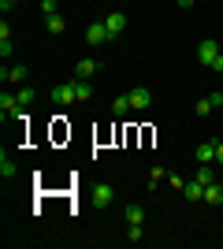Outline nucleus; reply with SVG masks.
<instances>
[{
  "instance_id": "obj_1",
  "label": "nucleus",
  "mask_w": 223,
  "mask_h": 249,
  "mask_svg": "<svg viewBox=\"0 0 223 249\" xmlns=\"http://www.w3.org/2000/svg\"><path fill=\"white\" fill-rule=\"evenodd\" d=\"M197 60H201L205 67H212V71H223V52H220V45H216L212 37L197 41Z\"/></svg>"
},
{
  "instance_id": "obj_2",
  "label": "nucleus",
  "mask_w": 223,
  "mask_h": 249,
  "mask_svg": "<svg viewBox=\"0 0 223 249\" xmlns=\"http://www.w3.org/2000/svg\"><path fill=\"white\" fill-rule=\"evenodd\" d=\"M49 101H52L56 108H67V104H74V101H78V89H74V82H67V86H56L52 93H49Z\"/></svg>"
},
{
  "instance_id": "obj_3",
  "label": "nucleus",
  "mask_w": 223,
  "mask_h": 249,
  "mask_svg": "<svg viewBox=\"0 0 223 249\" xmlns=\"http://www.w3.org/2000/svg\"><path fill=\"white\" fill-rule=\"evenodd\" d=\"M130 108H134V112H145L149 104H153V89H145V86H138V89H130Z\"/></svg>"
},
{
  "instance_id": "obj_4",
  "label": "nucleus",
  "mask_w": 223,
  "mask_h": 249,
  "mask_svg": "<svg viewBox=\"0 0 223 249\" xmlns=\"http://www.w3.org/2000/svg\"><path fill=\"white\" fill-rule=\"evenodd\" d=\"M26 67H22V63H15V67H8V63H4V67H0V78H4V82H15V86H26Z\"/></svg>"
},
{
  "instance_id": "obj_5",
  "label": "nucleus",
  "mask_w": 223,
  "mask_h": 249,
  "mask_svg": "<svg viewBox=\"0 0 223 249\" xmlns=\"http://www.w3.org/2000/svg\"><path fill=\"white\" fill-rule=\"evenodd\" d=\"M0 112H4V119H15V115L22 112L19 97H15V93H8V89H4V93H0Z\"/></svg>"
},
{
  "instance_id": "obj_6",
  "label": "nucleus",
  "mask_w": 223,
  "mask_h": 249,
  "mask_svg": "<svg viewBox=\"0 0 223 249\" xmlns=\"http://www.w3.org/2000/svg\"><path fill=\"white\" fill-rule=\"evenodd\" d=\"M104 26H108L112 37H119V34L127 30V15H123V11H108V15H104Z\"/></svg>"
},
{
  "instance_id": "obj_7",
  "label": "nucleus",
  "mask_w": 223,
  "mask_h": 249,
  "mask_svg": "<svg viewBox=\"0 0 223 249\" xmlns=\"http://www.w3.org/2000/svg\"><path fill=\"white\" fill-rule=\"evenodd\" d=\"M86 41H89V45H104V41H112V34H108L104 22H93V26L86 30Z\"/></svg>"
},
{
  "instance_id": "obj_8",
  "label": "nucleus",
  "mask_w": 223,
  "mask_h": 249,
  "mask_svg": "<svg viewBox=\"0 0 223 249\" xmlns=\"http://www.w3.org/2000/svg\"><path fill=\"white\" fill-rule=\"evenodd\" d=\"M101 71V60H78L74 63V78H93Z\"/></svg>"
},
{
  "instance_id": "obj_9",
  "label": "nucleus",
  "mask_w": 223,
  "mask_h": 249,
  "mask_svg": "<svg viewBox=\"0 0 223 249\" xmlns=\"http://www.w3.org/2000/svg\"><path fill=\"white\" fill-rule=\"evenodd\" d=\"M193 156H197V164H216V142H201Z\"/></svg>"
},
{
  "instance_id": "obj_10",
  "label": "nucleus",
  "mask_w": 223,
  "mask_h": 249,
  "mask_svg": "<svg viewBox=\"0 0 223 249\" xmlns=\"http://www.w3.org/2000/svg\"><path fill=\"white\" fill-rule=\"evenodd\" d=\"M93 201H97V208H108V205H112V201H116V190L101 182V186L93 190Z\"/></svg>"
},
{
  "instance_id": "obj_11",
  "label": "nucleus",
  "mask_w": 223,
  "mask_h": 249,
  "mask_svg": "<svg viewBox=\"0 0 223 249\" xmlns=\"http://www.w3.org/2000/svg\"><path fill=\"white\" fill-rule=\"evenodd\" d=\"M193 178H197L201 186H212V182H216V171H212V164H197V175H193Z\"/></svg>"
},
{
  "instance_id": "obj_12",
  "label": "nucleus",
  "mask_w": 223,
  "mask_h": 249,
  "mask_svg": "<svg viewBox=\"0 0 223 249\" xmlns=\"http://www.w3.org/2000/svg\"><path fill=\"white\" fill-rule=\"evenodd\" d=\"M205 201H208V205H223V186H220V182L205 186Z\"/></svg>"
},
{
  "instance_id": "obj_13",
  "label": "nucleus",
  "mask_w": 223,
  "mask_h": 249,
  "mask_svg": "<svg viewBox=\"0 0 223 249\" xmlns=\"http://www.w3.org/2000/svg\"><path fill=\"white\" fill-rule=\"evenodd\" d=\"M74 89H78V101H89L93 97V86H89V78H71Z\"/></svg>"
},
{
  "instance_id": "obj_14",
  "label": "nucleus",
  "mask_w": 223,
  "mask_h": 249,
  "mask_svg": "<svg viewBox=\"0 0 223 249\" xmlns=\"http://www.w3.org/2000/svg\"><path fill=\"white\" fill-rule=\"evenodd\" d=\"M186 197H190V201H205V186L197 182V178H190V182H186Z\"/></svg>"
},
{
  "instance_id": "obj_15",
  "label": "nucleus",
  "mask_w": 223,
  "mask_h": 249,
  "mask_svg": "<svg viewBox=\"0 0 223 249\" xmlns=\"http://www.w3.org/2000/svg\"><path fill=\"white\" fill-rule=\"evenodd\" d=\"M15 97H19L22 108H30V104H34V86H19V89H15Z\"/></svg>"
},
{
  "instance_id": "obj_16",
  "label": "nucleus",
  "mask_w": 223,
  "mask_h": 249,
  "mask_svg": "<svg viewBox=\"0 0 223 249\" xmlns=\"http://www.w3.org/2000/svg\"><path fill=\"white\" fill-rule=\"evenodd\" d=\"M45 26H49V34H60V30L67 26V19L60 15V11H56V15H49V22H45Z\"/></svg>"
},
{
  "instance_id": "obj_17",
  "label": "nucleus",
  "mask_w": 223,
  "mask_h": 249,
  "mask_svg": "<svg viewBox=\"0 0 223 249\" xmlns=\"http://www.w3.org/2000/svg\"><path fill=\"white\" fill-rule=\"evenodd\" d=\"M130 112V97H116L112 101V115H127Z\"/></svg>"
},
{
  "instance_id": "obj_18",
  "label": "nucleus",
  "mask_w": 223,
  "mask_h": 249,
  "mask_svg": "<svg viewBox=\"0 0 223 249\" xmlns=\"http://www.w3.org/2000/svg\"><path fill=\"white\" fill-rule=\"evenodd\" d=\"M0 175H4V178H15V175H19V167L11 164L8 156H0Z\"/></svg>"
},
{
  "instance_id": "obj_19",
  "label": "nucleus",
  "mask_w": 223,
  "mask_h": 249,
  "mask_svg": "<svg viewBox=\"0 0 223 249\" xmlns=\"http://www.w3.org/2000/svg\"><path fill=\"white\" fill-rule=\"evenodd\" d=\"M141 219H145V212L138 205H127V223H141Z\"/></svg>"
},
{
  "instance_id": "obj_20",
  "label": "nucleus",
  "mask_w": 223,
  "mask_h": 249,
  "mask_svg": "<svg viewBox=\"0 0 223 249\" xmlns=\"http://www.w3.org/2000/svg\"><path fill=\"white\" fill-rule=\"evenodd\" d=\"M160 178H168V171H164V167H153V171H149V190H156Z\"/></svg>"
},
{
  "instance_id": "obj_21",
  "label": "nucleus",
  "mask_w": 223,
  "mask_h": 249,
  "mask_svg": "<svg viewBox=\"0 0 223 249\" xmlns=\"http://www.w3.org/2000/svg\"><path fill=\"white\" fill-rule=\"evenodd\" d=\"M11 52H15V45H11V37H4L0 41V60H11Z\"/></svg>"
},
{
  "instance_id": "obj_22",
  "label": "nucleus",
  "mask_w": 223,
  "mask_h": 249,
  "mask_svg": "<svg viewBox=\"0 0 223 249\" xmlns=\"http://www.w3.org/2000/svg\"><path fill=\"white\" fill-rule=\"evenodd\" d=\"M193 112L201 115V119H205V115H212V101H208V97H205V101H197V108H193Z\"/></svg>"
},
{
  "instance_id": "obj_23",
  "label": "nucleus",
  "mask_w": 223,
  "mask_h": 249,
  "mask_svg": "<svg viewBox=\"0 0 223 249\" xmlns=\"http://www.w3.org/2000/svg\"><path fill=\"white\" fill-rule=\"evenodd\" d=\"M127 238H130V242H141V238H145V231H141V223H130Z\"/></svg>"
},
{
  "instance_id": "obj_24",
  "label": "nucleus",
  "mask_w": 223,
  "mask_h": 249,
  "mask_svg": "<svg viewBox=\"0 0 223 249\" xmlns=\"http://www.w3.org/2000/svg\"><path fill=\"white\" fill-rule=\"evenodd\" d=\"M168 182H171L175 190H186V178H182L179 171H168Z\"/></svg>"
},
{
  "instance_id": "obj_25",
  "label": "nucleus",
  "mask_w": 223,
  "mask_h": 249,
  "mask_svg": "<svg viewBox=\"0 0 223 249\" xmlns=\"http://www.w3.org/2000/svg\"><path fill=\"white\" fill-rule=\"evenodd\" d=\"M41 11L45 15H56V11H60V0H41Z\"/></svg>"
},
{
  "instance_id": "obj_26",
  "label": "nucleus",
  "mask_w": 223,
  "mask_h": 249,
  "mask_svg": "<svg viewBox=\"0 0 223 249\" xmlns=\"http://www.w3.org/2000/svg\"><path fill=\"white\" fill-rule=\"evenodd\" d=\"M208 101H212V108H220V104H223V93L216 89V93H208Z\"/></svg>"
},
{
  "instance_id": "obj_27",
  "label": "nucleus",
  "mask_w": 223,
  "mask_h": 249,
  "mask_svg": "<svg viewBox=\"0 0 223 249\" xmlns=\"http://www.w3.org/2000/svg\"><path fill=\"white\" fill-rule=\"evenodd\" d=\"M216 164L223 167V142H216Z\"/></svg>"
},
{
  "instance_id": "obj_28",
  "label": "nucleus",
  "mask_w": 223,
  "mask_h": 249,
  "mask_svg": "<svg viewBox=\"0 0 223 249\" xmlns=\"http://www.w3.org/2000/svg\"><path fill=\"white\" fill-rule=\"evenodd\" d=\"M175 4H179V8H182V11H190V8H193V4H197V0H175Z\"/></svg>"
},
{
  "instance_id": "obj_29",
  "label": "nucleus",
  "mask_w": 223,
  "mask_h": 249,
  "mask_svg": "<svg viewBox=\"0 0 223 249\" xmlns=\"http://www.w3.org/2000/svg\"><path fill=\"white\" fill-rule=\"evenodd\" d=\"M15 4H19V0H0V8H4V11H11Z\"/></svg>"
}]
</instances>
